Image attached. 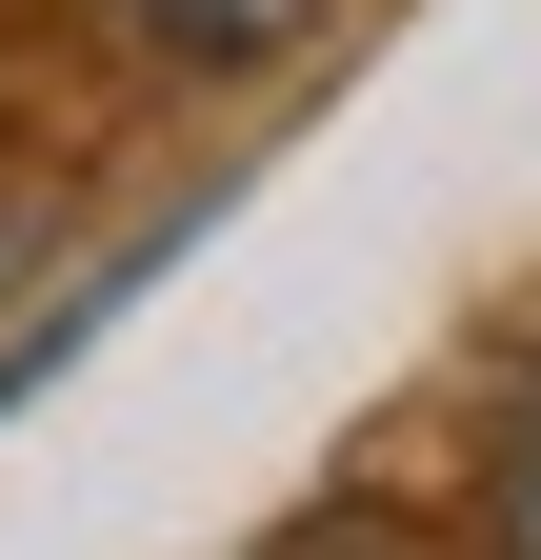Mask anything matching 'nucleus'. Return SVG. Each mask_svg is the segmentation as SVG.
Listing matches in <instances>:
<instances>
[{
	"label": "nucleus",
	"mask_w": 541,
	"mask_h": 560,
	"mask_svg": "<svg viewBox=\"0 0 541 560\" xmlns=\"http://www.w3.org/2000/svg\"><path fill=\"white\" fill-rule=\"evenodd\" d=\"M301 21V0H161V40H200V60H221V40H281Z\"/></svg>",
	"instance_id": "1"
},
{
	"label": "nucleus",
	"mask_w": 541,
	"mask_h": 560,
	"mask_svg": "<svg viewBox=\"0 0 541 560\" xmlns=\"http://www.w3.org/2000/svg\"><path fill=\"white\" fill-rule=\"evenodd\" d=\"M502 560H541V420H521V460H502Z\"/></svg>",
	"instance_id": "2"
}]
</instances>
